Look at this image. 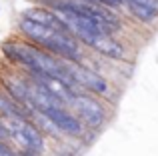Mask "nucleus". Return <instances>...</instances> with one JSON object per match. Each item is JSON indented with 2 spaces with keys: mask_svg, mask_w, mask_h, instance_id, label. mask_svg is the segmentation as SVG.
I'll use <instances>...</instances> for the list:
<instances>
[{
  "mask_svg": "<svg viewBox=\"0 0 158 156\" xmlns=\"http://www.w3.org/2000/svg\"><path fill=\"white\" fill-rule=\"evenodd\" d=\"M16 28H18L22 40H26V42L34 44V46H38V48H42V50H46V48L50 46L54 36L58 34V32L50 30V28L42 26V24H36V22H32V20H26V18H22V16H20Z\"/></svg>",
  "mask_w": 158,
  "mask_h": 156,
  "instance_id": "obj_5",
  "label": "nucleus"
},
{
  "mask_svg": "<svg viewBox=\"0 0 158 156\" xmlns=\"http://www.w3.org/2000/svg\"><path fill=\"white\" fill-rule=\"evenodd\" d=\"M66 70L72 76V80L78 84V88L86 94L92 96H104L110 90V84L100 72L92 70V68L84 66V64H74V62H66Z\"/></svg>",
  "mask_w": 158,
  "mask_h": 156,
  "instance_id": "obj_3",
  "label": "nucleus"
},
{
  "mask_svg": "<svg viewBox=\"0 0 158 156\" xmlns=\"http://www.w3.org/2000/svg\"><path fill=\"white\" fill-rule=\"evenodd\" d=\"M90 50L98 56H104L110 60H126V46L116 36H102L100 40L90 46Z\"/></svg>",
  "mask_w": 158,
  "mask_h": 156,
  "instance_id": "obj_8",
  "label": "nucleus"
},
{
  "mask_svg": "<svg viewBox=\"0 0 158 156\" xmlns=\"http://www.w3.org/2000/svg\"><path fill=\"white\" fill-rule=\"evenodd\" d=\"M122 8L134 20H138V22H142V24H156L158 22V12L152 10V8L142 6V4L130 2V0H122Z\"/></svg>",
  "mask_w": 158,
  "mask_h": 156,
  "instance_id": "obj_9",
  "label": "nucleus"
},
{
  "mask_svg": "<svg viewBox=\"0 0 158 156\" xmlns=\"http://www.w3.org/2000/svg\"><path fill=\"white\" fill-rule=\"evenodd\" d=\"M18 156H34V154H30V152H18Z\"/></svg>",
  "mask_w": 158,
  "mask_h": 156,
  "instance_id": "obj_13",
  "label": "nucleus"
},
{
  "mask_svg": "<svg viewBox=\"0 0 158 156\" xmlns=\"http://www.w3.org/2000/svg\"><path fill=\"white\" fill-rule=\"evenodd\" d=\"M22 18L32 20V22H36V24H42V26L50 28V30H54V32H60V34H70L68 28H66L64 24L60 22V18L54 14L50 8H44V6H30V8H26V10L22 12ZM70 36H72V34H70Z\"/></svg>",
  "mask_w": 158,
  "mask_h": 156,
  "instance_id": "obj_7",
  "label": "nucleus"
},
{
  "mask_svg": "<svg viewBox=\"0 0 158 156\" xmlns=\"http://www.w3.org/2000/svg\"><path fill=\"white\" fill-rule=\"evenodd\" d=\"M130 2H136V4H142L146 8H152V10L158 12V0H130Z\"/></svg>",
  "mask_w": 158,
  "mask_h": 156,
  "instance_id": "obj_12",
  "label": "nucleus"
},
{
  "mask_svg": "<svg viewBox=\"0 0 158 156\" xmlns=\"http://www.w3.org/2000/svg\"><path fill=\"white\" fill-rule=\"evenodd\" d=\"M0 156H18V152L10 142H0Z\"/></svg>",
  "mask_w": 158,
  "mask_h": 156,
  "instance_id": "obj_10",
  "label": "nucleus"
},
{
  "mask_svg": "<svg viewBox=\"0 0 158 156\" xmlns=\"http://www.w3.org/2000/svg\"><path fill=\"white\" fill-rule=\"evenodd\" d=\"M48 118L56 124V128L64 134V138H74V140H82L86 134V126L80 122V118L66 106H54L48 108L46 112Z\"/></svg>",
  "mask_w": 158,
  "mask_h": 156,
  "instance_id": "obj_4",
  "label": "nucleus"
},
{
  "mask_svg": "<svg viewBox=\"0 0 158 156\" xmlns=\"http://www.w3.org/2000/svg\"><path fill=\"white\" fill-rule=\"evenodd\" d=\"M94 2L102 4V6H108L112 10H120L122 8V0H94Z\"/></svg>",
  "mask_w": 158,
  "mask_h": 156,
  "instance_id": "obj_11",
  "label": "nucleus"
},
{
  "mask_svg": "<svg viewBox=\"0 0 158 156\" xmlns=\"http://www.w3.org/2000/svg\"><path fill=\"white\" fill-rule=\"evenodd\" d=\"M4 122L10 132V142L18 146L16 152H30L34 156H42L46 152V136L30 118H10Z\"/></svg>",
  "mask_w": 158,
  "mask_h": 156,
  "instance_id": "obj_1",
  "label": "nucleus"
},
{
  "mask_svg": "<svg viewBox=\"0 0 158 156\" xmlns=\"http://www.w3.org/2000/svg\"><path fill=\"white\" fill-rule=\"evenodd\" d=\"M70 110L80 118V122L88 130L100 132V128L108 122V108L102 100H98V96H92V94L86 92L76 94L72 104H70Z\"/></svg>",
  "mask_w": 158,
  "mask_h": 156,
  "instance_id": "obj_2",
  "label": "nucleus"
},
{
  "mask_svg": "<svg viewBox=\"0 0 158 156\" xmlns=\"http://www.w3.org/2000/svg\"><path fill=\"white\" fill-rule=\"evenodd\" d=\"M0 88L8 94L12 100L28 106V98H30V78H24L20 74L2 76L0 78Z\"/></svg>",
  "mask_w": 158,
  "mask_h": 156,
  "instance_id": "obj_6",
  "label": "nucleus"
},
{
  "mask_svg": "<svg viewBox=\"0 0 158 156\" xmlns=\"http://www.w3.org/2000/svg\"><path fill=\"white\" fill-rule=\"evenodd\" d=\"M86 2H94V0H86Z\"/></svg>",
  "mask_w": 158,
  "mask_h": 156,
  "instance_id": "obj_14",
  "label": "nucleus"
}]
</instances>
